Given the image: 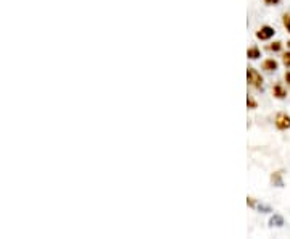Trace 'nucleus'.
<instances>
[{
    "mask_svg": "<svg viewBox=\"0 0 290 239\" xmlns=\"http://www.w3.org/2000/svg\"><path fill=\"white\" fill-rule=\"evenodd\" d=\"M261 66H263V70L272 73V71H276L277 68H279V63H277L274 59H268V60L263 61V65H261Z\"/></svg>",
    "mask_w": 290,
    "mask_h": 239,
    "instance_id": "39448f33",
    "label": "nucleus"
},
{
    "mask_svg": "<svg viewBox=\"0 0 290 239\" xmlns=\"http://www.w3.org/2000/svg\"><path fill=\"white\" fill-rule=\"evenodd\" d=\"M276 34L274 28L271 26H261L260 30L257 31V37L260 39V41H268V39H271L272 36Z\"/></svg>",
    "mask_w": 290,
    "mask_h": 239,
    "instance_id": "7ed1b4c3",
    "label": "nucleus"
},
{
    "mask_svg": "<svg viewBox=\"0 0 290 239\" xmlns=\"http://www.w3.org/2000/svg\"><path fill=\"white\" fill-rule=\"evenodd\" d=\"M272 95H274L276 99L282 100V99L287 97V90H286V88L282 86V84H276V86L272 88Z\"/></svg>",
    "mask_w": 290,
    "mask_h": 239,
    "instance_id": "20e7f679",
    "label": "nucleus"
},
{
    "mask_svg": "<svg viewBox=\"0 0 290 239\" xmlns=\"http://www.w3.org/2000/svg\"><path fill=\"white\" fill-rule=\"evenodd\" d=\"M247 104H248V107H250V109H257V102H255L253 99H250V97H248Z\"/></svg>",
    "mask_w": 290,
    "mask_h": 239,
    "instance_id": "9d476101",
    "label": "nucleus"
},
{
    "mask_svg": "<svg viewBox=\"0 0 290 239\" xmlns=\"http://www.w3.org/2000/svg\"><path fill=\"white\" fill-rule=\"evenodd\" d=\"M247 81L255 89H263V76L255 68H248L247 70Z\"/></svg>",
    "mask_w": 290,
    "mask_h": 239,
    "instance_id": "f257e3e1",
    "label": "nucleus"
},
{
    "mask_svg": "<svg viewBox=\"0 0 290 239\" xmlns=\"http://www.w3.org/2000/svg\"><path fill=\"white\" fill-rule=\"evenodd\" d=\"M264 2L268 3V5H277V3L281 2V0H264Z\"/></svg>",
    "mask_w": 290,
    "mask_h": 239,
    "instance_id": "9b49d317",
    "label": "nucleus"
},
{
    "mask_svg": "<svg viewBox=\"0 0 290 239\" xmlns=\"http://www.w3.org/2000/svg\"><path fill=\"white\" fill-rule=\"evenodd\" d=\"M274 124H276V128L277 129H281V131H286L290 128V115H287V113H277L276 118H274Z\"/></svg>",
    "mask_w": 290,
    "mask_h": 239,
    "instance_id": "f03ea898",
    "label": "nucleus"
},
{
    "mask_svg": "<svg viewBox=\"0 0 290 239\" xmlns=\"http://www.w3.org/2000/svg\"><path fill=\"white\" fill-rule=\"evenodd\" d=\"M247 57L250 60H258L260 57H261V50L258 47H250L247 50Z\"/></svg>",
    "mask_w": 290,
    "mask_h": 239,
    "instance_id": "423d86ee",
    "label": "nucleus"
},
{
    "mask_svg": "<svg viewBox=\"0 0 290 239\" xmlns=\"http://www.w3.org/2000/svg\"><path fill=\"white\" fill-rule=\"evenodd\" d=\"M282 61H284V65L286 66H290V52H286L282 55Z\"/></svg>",
    "mask_w": 290,
    "mask_h": 239,
    "instance_id": "6e6552de",
    "label": "nucleus"
},
{
    "mask_svg": "<svg viewBox=\"0 0 290 239\" xmlns=\"http://www.w3.org/2000/svg\"><path fill=\"white\" fill-rule=\"evenodd\" d=\"M284 26L290 32V15H284Z\"/></svg>",
    "mask_w": 290,
    "mask_h": 239,
    "instance_id": "1a4fd4ad",
    "label": "nucleus"
},
{
    "mask_svg": "<svg viewBox=\"0 0 290 239\" xmlns=\"http://www.w3.org/2000/svg\"><path fill=\"white\" fill-rule=\"evenodd\" d=\"M282 49V42H272L271 45H269V50H274V52H279V50Z\"/></svg>",
    "mask_w": 290,
    "mask_h": 239,
    "instance_id": "0eeeda50",
    "label": "nucleus"
},
{
    "mask_svg": "<svg viewBox=\"0 0 290 239\" xmlns=\"http://www.w3.org/2000/svg\"><path fill=\"white\" fill-rule=\"evenodd\" d=\"M286 81L290 84V71H289V73H286Z\"/></svg>",
    "mask_w": 290,
    "mask_h": 239,
    "instance_id": "f8f14e48",
    "label": "nucleus"
}]
</instances>
